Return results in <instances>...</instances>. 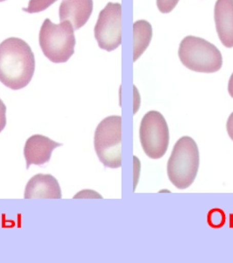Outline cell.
Returning a JSON list of instances; mask_svg holds the SVG:
<instances>
[{
	"label": "cell",
	"mask_w": 233,
	"mask_h": 263,
	"mask_svg": "<svg viewBox=\"0 0 233 263\" xmlns=\"http://www.w3.org/2000/svg\"><path fill=\"white\" fill-rule=\"evenodd\" d=\"M180 61L186 68L198 73H215L223 66L221 52L206 40L188 35L181 42Z\"/></svg>",
	"instance_id": "obj_4"
},
{
	"label": "cell",
	"mask_w": 233,
	"mask_h": 263,
	"mask_svg": "<svg viewBox=\"0 0 233 263\" xmlns=\"http://www.w3.org/2000/svg\"><path fill=\"white\" fill-rule=\"evenodd\" d=\"M134 159V177H136V178H134V190L136 188V185H137L138 180H139V175H140V171H141V162L139 161V159L134 156L133 157Z\"/></svg>",
	"instance_id": "obj_17"
},
{
	"label": "cell",
	"mask_w": 233,
	"mask_h": 263,
	"mask_svg": "<svg viewBox=\"0 0 233 263\" xmlns=\"http://www.w3.org/2000/svg\"><path fill=\"white\" fill-rule=\"evenodd\" d=\"M228 92H229L230 96L233 99V73L230 76L229 83H228Z\"/></svg>",
	"instance_id": "obj_20"
},
{
	"label": "cell",
	"mask_w": 233,
	"mask_h": 263,
	"mask_svg": "<svg viewBox=\"0 0 233 263\" xmlns=\"http://www.w3.org/2000/svg\"><path fill=\"white\" fill-rule=\"evenodd\" d=\"M4 1H6V0H0V2H4Z\"/></svg>",
	"instance_id": "obj_21"
},
{
	"label": "cell",
	"mask_w": 233,
	"mask_h": 263,
	"mask_svg": "<svg viewBox=\"0 0 233 263\" xmlns=\"http://www.w3.org/2000/svg\"><path fill=\"white\" fill-rule=\"evenodd\" d=\"M74 198H103V197L94 191L86 190V191H82L77 193Z\"/></svg>",
	"instance_id": "obj_16"
},
{
	"label": "cell",
	"mask_w": 233,
	"mask_h": 263,
	"mask_svg": "<svg viewBox=\"0 0 233 263\" xmlns=\"http://www.w3.org/2000/svg\"><path fill=\"white\" fill-rule=\"evenodd\" d=\"M178 2L179 0H156L157 7L162 13H169L172 12L176 8Z\"/></svg>",
	"instance_id": "obj_14"
},
{
	"label": "cell",
	"mask_w": 233,
	"mask_h": 263,
	"mask_svg": "<svg viewBox=\"0 0 233 263\" xmlns=\"http://www.w3.org/2000/svg\"><path fill=\"white\" fill-rule=\"evenodd\" d=\"M200 166V153L197 142L190 136H183L174 144L167 164L171 183L178 190H186L193 184Z\"/></svg>",
	"instance_id": "obj_2"
},
{
	"label": "cell",
	"mask_w": 233,
	"mask_h": 263,
	"mask_svg": "<svg viewBox=\"0 0 233 263\" xmlns=\"http://www.w3.org/2000/svg\"><path fill=\"white\" fill-rule=\"evenodd\" d=\"M71 22L62 21L54 24L46 18L39 33L40 47L48 60L54 63H65L75 53L76 40Z\"/></svg>",
	"instance_id": "obj_3"
},
{
	"label": "cell",
	"mask_w": 233,
	"mask_h": 263,
	"mask_svg": "<svg viewBox=\"0 0 233 263\" xmlns=\"http://www.w3.org/2000/svg\"><path fill=\"white\" fill-rule=\"evenodd\" d=\"M63 144L51 140L42 135H32L27 139L24 147V156L27 162V170L31 165L46 164L50 161L52 153Z\"/></svg>",
	"instance_id": "obj_8"
},
{
	"label": "cell",
	"mask_w": 233,
	"mask_h": 263,
	"mask_svg": "<svg viewBox=\"0 0 233 263\" xmlns=\"http://www.w3.org/2000/svg\"><path fill=\"white\" fill-rule=\"evenodd\" d=\"M56 1L57 0H30L27 8H23L22 11L28 13H38L48 9L49 6Z\"/></svg>",
	"instance_id": "obj_13"
},
{
	"label": "cell",
	"mask_w": 233,
	"mask_h": 263,
	"mask_svg": "<svg viewBox=\"0 0 233 263\" xmlns=\"http://www.w3.org/2000/svg\"><path fill=\"white\" fill-rule=\"evenodd\" d=\"M214 18L222 44L228 48H233V0H217Z\"/></svg>",
	"instance_id": "obj_10"
},
{
	"label": "cell",
	"mask_w": 233,
	"mask_h": 263,
	"mask_svg": "<svg viewBox=\"0 0 233 263\" xmlns=\"http://www.w3.org/2000/svg\"><path fill=\"white\" fill-rule=\"evenodd\" d=\"M226 130H227L229 137L233 141V112L230 114L228 118L227 122H226Z\"/></svg>",
	"instance_id": "obj_18"
},
{
	"label": "cell",
	"mask_w": 233,
	"mask_h": 263,
	"mask_svg": "<svg viewBox=\"0 0 233 263\" xmlns=\"http://www.w3.org/2000/svg\"><path fill=\"white\" fill-rule=\"evenodd\" d=\"M133 89H134V114L137 112L138 110H139V107H140V105H141V95H140V93H139V90H138L137 88L136 87L133 86Z\"/></svg>",
	"instance_id": "obj_19"
},
{
	"label": "cell",
	"mask_w": 233,
	"mask_h": 263,
	"mask_svg": "<svg viewBox=\"0 0 233 263\" xmlns=\"http://www.w3.org/2000/svg\"><path fill=\"white\" fill-rule=\"evenodd\" d=\"M62 197L59 182L49 174L33 176L25 189V199H61Z\"/></svg>",
	"instance_id": "obj_9"
},
{
	"label": "cell",
	"mask_w": 233,
	"mask_h": 263,
	"mask_svg": "<svg viewBox=\"0 0 233 263\" xmlns=\"http://www.w3.org/2000/svg\"><path fill=\"white\" fill-rule=\"evenodd\" d=\"M94 34L99 48L111 52L122 44V6L109 3L99 12L94 28Z\"/></svg>",
	"instance_id": "obj_7"
},
{
	"label": "cell",
	"mask_w": 233,
	"mask_h": 263,
	"mask_svg": "<svg viewBox=\"0 0 233 263\" xmlns=\"http://www.w3.org/2000/svg\"><path fill=\"white\" fill-rule=\"evenodd\" d=\"M94 147L99 161L109 168L122 166V117H106L96 126Z\"/></svg>",
	"instance_id": "obj_5"
},
{
	"label": "cell",
	"mask_w": 233,
	"mask_h": 263,
	"mask_svg": "<svg viewBox=\"0 0 233 263\" xmlns=\"http://www.w3.org/2000/svg\"><path fill=\"white\" fill-rule=\"evenodd\" d=\"M35 71V57L24 40L10 37L0 43V82L11 90L27 87Z\"/></svg>",
	"instance_id": "obj_1"
},
{
	"label": "cell",
	"mask_w": 233,
	"mask_h": 263,
	"mask_svg": "<svg viewBox=\"0 0 233 263\" xmlns=\"http://www.w3.org/2000/svg\"><path fill=\"white\" fill-rule=\"evenodd\" d=\"M152 27L145 20L135 21L133 23V62L140 58L147 50L152 41Z\"/></svg>",
	"instance_id": "obj_12"
},
{
	"label": "cell",
	"mask_w": 233,
	"mask_h": 263,
	"mask_svg": "<svg viewBox=\"0 0 233 263\" xmlns=\"http://www.w3.org/2000/svg\"><path fill=\"white\" fill-rule=\"evenodd\" d=\"M93 12V0H63L59 8L61 22L69 21L75 30L86 24Z\"/></svg>",
	"instance_id": "obj_11"
},
{
	"label": "cell",
	"mask_w": 233,
	"mask_h": 263,
	"mask_svg": "<svg viewBox=\"0 0 233 263\" xmlns=\"http://www.w3.org/2000/svg\"><path fill=\"white\" fill-rule=\"evenodd\" d=\"M139 134L141 147L147 157L158 160L166 155L170 132L167 120L160 111H149L144 115Z\"/></svg>",
	"instance_id": "obj_6"
},
{
	"label": "cell",
	"mask_w": 233,
	"mask_h": 263,
	"mask_svg": "<svg viewBox=\"0 0 233 263\" xmlns=\"http://www.w3.org/2000/svg\"><path fill=\"white\" fill-rule=\"evenodd\" d=\"M6 105L5 103L2 101V99H0V134L1 132L3 131L4 129L6 128Z\"/></svg>",
	"instance_id": "obj_15"
}]
</instances>
